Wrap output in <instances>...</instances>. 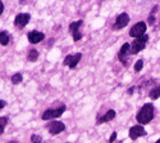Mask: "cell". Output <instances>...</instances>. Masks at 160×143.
I'll return each mask as SVG.
<instances>
[{"instance_id":"6da1fadb","label":"cell","mask_w":160,"mask_h":143,"mask_svg":"<svg viewBox=\"0 0 160 143\" xmlns=\"http://www.w3.org/2000/svg\"><path fill=\"white\" fill-rule=\"evenodd\" d=\"M154 119V106L151 103H146L141 107V110L138 111L136 120L137 123H140V125H146L149 124L151 120Z\"/></svg>"},{"instance_id":"7a4b0ae2","label":"cell","mask_w":160,"mask_h":143,"mask_svg":"<svg viewBox=\"0 0 160 143\" xmlns=\"http://www.w3.org/2000/svg\"><path fill=\"white\" fill-rule=\"evenodd\" d=\"M148 40H149L148 35H143V36L136 39V40H133V43L129 47V54H137L141 50H143L146 44H148Z\"/></svg>"},{"instance_id":"3957f363","label":"cell","mask_w":160,"mask_h":143,"mask_svg":"<svg viewBox=\"0 0 160 143\" xmlns=\"http://www.w3.org/2000/svg\"><path fill=\"white\" fill-rule=\"evenodd\" d=\"M146 35V23L145 22H138L136 23L133 27L129 30V36L135 37V39H138L141 36Z\"/></svg>"},{"instance_id":"277c9868","label":"cell","mask_w":160,"mask_h":143,"mask_svg":"<svg viewBox=\"0 0 160 143\" xmlns=\"http://www.w3.org/2000/svg\"><path fill=\"white\" fill-rule=\"evenodd\" d=\"M63 112H65V106H60L59 108H55V110H46L42 113V120H50V119L60 118V116L63 115Z\"/></svg>"},{"instance_id":"5b68a950","label":"cell","mask_w":160,"mask_h":143,"mask_svg":"<svg viewBox=\"0 0 160 143\" xmlns=\"http://www.w3.org/2000/svg\"><path fill=\"white\" fill-rule=\"evenodd\" d=\"M30 19H31V16L28 14V13H19V14H17V17L14 19V25L18 29H23L24 26L30 22Z\"/></svg>"},{"instance_id":"8992f818","label":"cell","mask_w":160,"mask_h":143,"mask_svg":"<svg viewBox=\"0 0 160 143\" xmlns=\"http://www.w3.org/2000/svg\"><path fill=\"white\" fill-rule=\"evenodd\" d=\"M81 58H82V54L81 53H76V54H68L65 58H64V64L65 66H69L71 69H74L77 64H78V62L81 61Z\"/></svg>"},{"instance_id":"52a82bcc","label":"cell","mask_w":160,"mask_h":143,"mask_svg":"<svg viewBox=\"0 0 160 143\" xmlns=\"http://www.w3.org/2000/svg\"><path fill=\"white\" fill-rule=\"evenodd\" d=\"M82 26V21H77V22H72L69 25V30L73 35V40L74 41H78L82 39V34L79 32V27Z\"/></svg>"},{"instance_id":"ba28073f","label":"cell","mask_w":160,"mask_h":143,"mask_svg":"<svg viewBox=\"0 0 160 143\" xmlns=\"http://www.w3.org/2000/svg\"><path fill=\"white\" fill-rule=\"evenodd\" d=\"M128 22H129L128 14H127V13H122V14H119L117 17V21L114 23V30H122V29H124L126 26L128 25Z\"/></svg>"},{"instance_id":"9c48e42d","label":"cell","mask_w":160,"mask_h":143,"mask_svg":"<svg viewBox=\"0 0 160 143\" xmlns=\"http://www.w3.org/2000/svg\"><path fill=\"white\" fill-rule=\"evenodd\" d=\"M143 135H146V130L145 129L138 124V125H135V126H132L131 129H129V138L131 139H137V138H140V137H143Z\"/></svg>"},{"instance_id":"30bf717a","label":"cell","mask_w":160,"mask_h":143,"mask_svg":"<svg viewBox=\"0 0 160 143\" xmlns=\"http://www.w3.org/2000/svg\"><path fill=\"white\" fill-rule=\"evenodd\" d=\"M64 129H65V125L60 121H52V123L49 124V132L52 135H57V134L62 133Z\"/></svg>"},{"instance_id":"8fae6325","label":"cell","mask_w":160,"mask_h":143,"mask_svg":"<svg viewBox=\"0 0 160 143\" xmlns=\"http://www.w3.org/2000/svg\"><path fill=\"white\" fill-rule=\"evenodd\" d=\"M45 39V35L42 32H38V31H31L28 34V40L31 44H37V43H41Z\"/></svg>"},{"instance_id":"7c38bea8","label":"cell","mask_w":160,"mask_h":143,"mask_svg":"<svg viewBox=\"0 0 160 143\" xmlns=\"http://www.w3.org/2000/svg\"><path fill=\"white\" fill-rule=\"evenodd\" d=\"M115 118V111L114 110H109L108 112H106L104 116H101V118H98L96 120V124H102V123H108V121H112L113 119Z\"/></svg>"},{"instance_id":"4fadbf2b","label":"cell","mask_w":160,"mask_h":143,"mask_svg":"<svg viewBox=\"0 0 160 143\" xmlns=\"http://www.w3.org/2000/svg\"><path fill=\"white\" fill-rule=\"evenodd\" d=\"M127 54H129V44H128V43H124V44L122 45L121 50H119V54H118L119 61H122L124 66L127 64V62H126V56H127Z\"/></svg>"},{"instance_id":"5bb4252c","label":"cell","mask_w":160,"mask_h":143,"mask_svg":"<svg viewBox=\"0 0 160 143\" xmlns=\"http://www.w3.org/2000/svg\"><path fill=\"white\" fill-rule=\"evenodd\" d=\"M9 40H10V37H9L8 32H5V31L0 32V44H2V45H8Z\"/></svg>"},{"instance_id":"9a60e30c","label":"cell","mask_w":160,"mask_h":143,"mask_svg":"<svg viewBox=\"0 0 160 143\" xmlns=\"http://www.w3.org/2000/svg\"><path fill=\"white\" fill-rule=\"evenodd\" d=\"M37 58H38V52L36 49H31L28 53V61L35 62V61H37Z\"/></svg>"},{"instance_id":"2e32d148","label":"cell","mask_w":160,"mask_h":143,"mask_svg":"<svg viewBox=\"0 0 160 143\" xmlns=\"http://www.w3.org/2000/svg\"><path fill=\"white\" fill-rule=\"evenodd\" d=\"M22 80H23V77H22V75H21V74H14V75L12 76V83L14 84V85L21 84V83H22Z\"/></svg>"},{"instance_id":"e0dca14e","label":"cell","mask_w":160,"mask_h":143,"mask_svg":"<svg viewBox=\"0 0 160 143\" xmlns=\"http://www.w3.org/2000/svg\"><path fill=\"white\" fill-rule=\"evenodd\" d=\"M159 97H160V86L150 90V98L151 99H158Z\"/></svg>"},{"instance_id":"ac0fdd59","label":"cell","mask_w":160,"mask_h":143,"mask_svg":"<svg viewBox=\"0 0 160 143\" xmlns=\"http://www.w3.org/2000/svg\"><path fill=\"white\" fill-rule=\"evenodd\" d=\"M7 123H8V119L7 118H4V116H3V118H0V134L4 132V128H5Z\"/></svg>"},{"instance_id":"d6986e66","label":"cell","mask_w":160,"mask_h":143,"mask_svg":"<svg viewBox=\"0 0 160 143\" xmlns=\"http://www.w3.org/2000/svg\"><path fill=\"white\" fill-rule=\"evenodd\" d=\"M142 67H143V61L140 59V61H137L136 64H135V71H136V72H140V71L142 70Z\"/></svg>"},{"instance_id":"ffe728a7","label":"cell","mask_w":160,"mask_h":143,"mask_svg":"<svg viewBox=\"0 0 160 143\" xmlns=\"http://www.w3.org/2000/svg\"><path fill=\"white\" fill-rule=\"evenodd\" d=\"M31 142L32 143H42V138L40 137V135L33 134V135H31Z\"/></svg>"},{"instance_id":"44dd1931","label":"cell","mask_w":160,"mask_h":143,"mask_svg":"<svg viewBox=\"0 0 160 143\" xmlns=\"http://www.w3.org/2000/svg\"><path fill=\"white\" fill-rule=\"evenodd\" d=\"M5 105H7V102H5V101H3V99H0V110L4 108V107H5Z\"/></svg>"},{"instance_id":"7402d4cb","label":"cell","mask_w":160,"mask_h":143,"mask_svg":"<svg viewBox=\"0 0 160 143\" xmlns=\"http://www.w3.org/2000/svg\"><path fill=\"white\" fill-rule=\"evenodd\" d=\"M115 138H117V133H113V134H112V137H110V139H109V142H110V143H113V142L115 140Z\"/></svg>"},{"instance_id":"603a6c76","label":"cell","mask_w":160,"mask_h":143,"mask_svg":"<svg viewBox=\"0 0 160 143\" xmlns=\"http://www.w3.org/2000/svg\"><path fill=\"white\" fill-rule=\"evenodd\" d=\"M154 22H155V18H154V16H152V14H151V16H150V17H149V23H150V25H152V23H154Z\"/></svg>"},{"instance_id":"cb8c5ba5","label":"cell","mask_w":160,"mask_h":143,"mask_svg":"<svg viewBox=\"0 0 160 143\" xmlns=\"http://www.w3.org/2000/svg\"><path fill=\"white\" fill-rule=\"evenodd\" d=\"M3 10H4V4H3L2 0H0V14L3 13Z\"/></svg>"},{"instance_id":"d4e9b609","label":"cell","mask_w":160,"mask_h":143,"mask_svg":"<svg viewBox=\"0 0 160 143\" xmlns=\"http://www.w3.org/2000/svg\"><path fill=\"white\" fill-rule=\"evenodd\" d=\"M133 90H135V88H131V89H128V94H132V93H133Z\"/></svg>"},{"instance_id":"484cf974","label":"cell","mask_w":160,"mask_h":143,"mask_svg":"<svg viewBox=\"0 0 160 143\" xmlns=\"http://www.w3.org/2000/svg\"><path fill=\"white\" fill-rule=\"evenodd\" d=\"M9 143H17V142H14V140H12V142H9Z\"/></svg>"},{"instance_id":"4316f807","label":"cell","mask_w":160,"mask_h":143,"mask_svg":"<svg viewBox=\"0 0 160 143\" xmlns=\"http://www.w3.org/2000/svg\"><path fill=\"white\" fill-rule=\"evenodd\" d=\"M156 143H160V139H159V140H156Z\"/></svg>"}]
</instances>
